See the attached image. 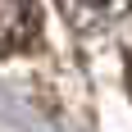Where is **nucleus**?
<instances>
[{
    "mask_svg": "<svg viewBox=\"0 0 132 132\" xmlns=\"http://www.w3.org/2000/svg\"><path fill=\"white\" fill-rule=\"evenodd\" d=\"M41 37V5L37 0H0V55H18Z\"/></svg>",
    "mask_w": 132,
    "mask_h": 132,
    "instance_id": "1",
    "label": "nucleus"
},
{
    "mask_svg": "<svg viewBox=\"0 0 132 132\" xmlns=\"http://www.w3.org/2000/svg\"><path fill=\"white\" fill-rule=\"evenodd\" d=\"M128 96H132V55H128Z\"/></svg>",
    "mask_w": 132,
    "mask_h": 132,
    "instance_id": "2",
    "label": "nucleus"
}]
</instances>
